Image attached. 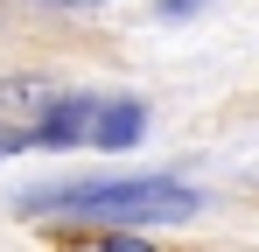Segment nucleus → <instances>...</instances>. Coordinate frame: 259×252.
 I'll return each instance as SVG.
<instances>
[{
	"label": "nucleus",
	"mask_w": 259,
	"mask_h": 252,
	"mask_svg": "<svg viewBox=\"0 0 259 252\" xmlns=\"http://www.w3.org/2000/svg\"><path fill=\"white\" fill-rule=\"evenodd\" d=\"M35 217H105V224H175L196 217L203 196L175 175H112V182H63V189H28Z\"/></svg>",
	"instance_id": "obj_1"
},
{
	"label": "nucleus",
	"mask_w": 259,
	"mask_h": 252,
	"mask_svg": "<svg viewBox=\"0 0 259 252\" xmlns=\"http://www.w3.org/2000/svg\"><path fill=\"white\" fill-rule=\"evenodd\" d=\"M70 252H154V245H147V238H112V231H105V238H84V245H70Z\"/></svg>",
	"instance_id": "obj_2"
},
{
	"label": "nucleus",
	"mask_w": 259,
	"mask_h": 252,
	"mask_svg": "<svg viewBox=\"0 0 259 252\" xmlns=\"http://www.w3.org/2000/svg\"><path fill=\"white\" fill-rule=\"evenodd\" d=\"M21 147H28V140H21V133H7V126H0V161H7V154H21Z\"/></svg>",
	"instance_id": "obj_3"
},
{
	"label": "nucleus",
	"mask_w": 259,
	"mask_h": 252,
	"mask_svg": "<svg viewBox=\"0 0 259 252\" xmlns=\"http://www.w3.org/2000/svg\"><path fill=\"white\" fill-rule=\"evenodd\" d=\"M63 7H91V0H63Z\"/></svg>",
	"instance_id": "obj_4"
}]
</instances>
